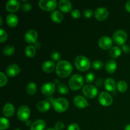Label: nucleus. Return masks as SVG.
Wrapping results in <instances>:
<instances>
[{
  "label": "nucleus",
  "instance_id": "35",
  "mask_svg": "<svg viewBox=\"0 0 130 130\" xmlns=\"http://www.w3.org/2000/svg\"><path fill=\"white\" fill-rule=\"evenodd\" d=\"M8 81V78L6 76V75L3 72H1L0 73V86L3 87L6 84Z\"/></svg>",
  "mask_w": 130,
  "mask_h": 130
},
{
  "label": "nucleus",
  "instance_id": "25",
  "mask_svg": "<svg viewBox=\"0 0 130 130\" xmlns=\"http://www.w3.org/2000/svg\"><path fill=\"white\" fill-rule=\"evenodd\" d=\"M51 18H52V20H53V22H54L55 23L59 24V23L62 22V20H63V16L62 13L56 10L52 13Z\"/></svg>",
  "mask_w": 130,
  "mask_h": 130
},
{
  "label": "nucleus",
  "instance_id": "26",
  "mask_svg": "<svg viewBox=\"0 0 130 130\" xmlns=\"http://www.w3.org/2000/svg\"><path fill=\"white\" fill-rule=\"evenodd\" d=\"M121 49L118 46L112 47L109 51V55L112 58H117L121 54Z\"/></svg>",
  "mask_w": 130,
  "mask_h": 130
},
{
  "label": "nucleus",
  "instance_id": "1",
  "mask_svg": "<svg viewBox=\"0 0 130 130\" xmlns=\"http://www.w3.org/2000/svg\"><path fill=\"white\" fill-rule=\"evenodd\" d=\"M72 71V66L67 60H61L56 66V73L58 77L66 78L68 77Z\"/></svg>",
  "mask_w": 130,
  "mask_h": 130
},
{
  "label": "nucleus",
  "instance_id": "19",
  "mask_svg": "<svg viewBox=\"0 0 130 130\" xmlns=\"http://www.w3.org/2000/svg\"><path fill=\"white\" fill-rule=\"evenodd\" d=\"M104 86L105 88L110 92H113L116 88V83L114 79L107 78L104 81Z\"/></svg>",
  "mask_w": 130,
  "mask_h": 130
},
{
  "label": "nucleus",
  "instance_id": "41",
  "mask_svg": "<svg viewBox=\"0 0 130 130\" xmlns=\"http://www.w3.org/2000/svg\"><path fill=\"white\" fill-rule=\"evenodd\" d=\"M84 16L86 18H90L93 15V11L91 9H86L84 10Z\"/></svg>",
  "mask_w": 130,
  "mask_h": 130
},
{
  "label": "nucleus",
  "instance_id": "13",
  "mask_svg": "<svg viewBox=\"0 0 130 130\" xmlns=\"http://www.w3.org/2000/svg\"><path fill=\"white\" fill-rule=\"evenodd\" d=\"M38 36V34L36 30H34V29H30L26 32V33L25 34V36H24V39L27 43L33 44L36 42Z\"/></svg>",
  "mask_w": 130,
  "mask_h": 130
},
{
  "label": "nucleus",
  "instance_id": "33",
  "mask_svg": "<svg viewBox=\"0 0 130 130\" xmlns=\"http://www.w3.org/2000/svg\"><path fill=\"white\" fill-rule=\"evenodd\" d=\"M92 67L95 70H100L104 67V63L101 60H96L92 63Z\"/></svg>",
  "mask_w": 130,
  "mask_h": 130
},
{
  "label": "nucleus",
  "instance_id": "11",
  "mask_svg": "<svg viewBox=\"0 0 130 130\" xmlns=\"http://www.w3.org/2000/svg\"><path fill=\"white\" fill-rule=\"evenodd\" d=\"M99 45L103 50H109L112 48V40L111 38L107 36H104L100 38L99 41Z\"/></svg>",
  "mask_w": 130,
  "mask_h": 130
},
{
  "label": "nucleus",
  "instance_id": "34",
  "mask_svg": "<svg viewBox=\"0 0 130 130\" xmlns=\"http://www.w3.org/2000/svg\"><path fill=\"white\" fill-rule=\"evenodd\" d=\"M95 79V75L93 72H89L85 76V81L88 83H91L93 82Z\"/></svg>",
  "mask_w": 130,
  "mask_h": 130
},
{
  "label": "nucleus",
  "instance_id": "7",
  "mask_svg": "<svg viewBox=\"0 0 130 130\" xmlns=\"http://www.w3.org/2000/svg\"><path fill=\"white\" fill-rule=\"evenodd\" d=\"M83 93L87 98L93 99L96 97L98 94V89L91 85H86L83 88Z\"/></svg>",
  "mask_w": 130,
  "mask_h": 130
},
{
  "label": "nucleus",
  "instance_id": "20",
  "mask_svg": "<svg viewBox=\"0 0 130 130\" xmlns=\"http://www.w3.org/2000/svg\"><path fill=\"white\" fill-rule=\"evenodd\" d=\"M50 108V103L48 100H41L37 104V109L41 112H46Z\"/></svg>",
  "mask_w": 130,
  "mask_h": 130
},
{
  "label": "nucleus",
  "instance_id": "38",
  "mask_svg": "<svg viewBox=\"0 0 130 130\" xmlns=\"http://www.w3.org/2000/svg\"><path fill=\"white\" fill-rule=\"evenodd\" d=\"M71 16L74 19H79L81 17V12L78 9H74L71 11Z\"/></svg>",
  "mask_w": 130,
  "mask_h": 130
},
{
  "label": "nucleus",
  "instance_id": "45",
  "mask_svg": "<svg viewBox=\"0 0 130 130\" xmlns=\"http://www.w3.org/2000/svg\"><path fill=\"white\" fill-rule=\"evenodd\" d=\"M25 125L27 126H29L32 125V124H31V121H29V120L26 121L25 122Z\"/></svg>",
  "mask_w": 130,
  "mask_h": 130
},
{
  "label": "nucleus",
  "instance_id": "5",
  "mask_svg": "<svg viewBox=\"0 0 130 130\" xmlns=\"http://www.w3.org/2000/svg\"><path fill=\"white\" fill-rule=\"evenodd\" d=\"M128 39V34L122 29L117 30L113 35V41L118 46H123Z\"/></svg>",
  "mask_w": 130,
  "mask_h": 130
},
{
  "label": "nucleus",
  "instance_id": "39",
  "mask_svg": "<svg viewBox=\"0 0 130 130\" xmlns=\"http://www.w3.org/2000/svg\"><path fill=\"white\" fill-rule=\"evenodd\" d=\"M22 9L23 11H25V12L30 11L32 9L31 4L29 3H26L23 4L22 6Z\"/></svg>",
  "mask_w": 130,
  "mask_h": 130
},
{
  "label": "nucleus",
  "instance_id": "12",
  "mask_svg": "<svg viewBox=\"0 0 130 130\" xmlns=\"http://www.w3.org/2000/svg\"><path fill=\"white\" fill-rule=\"evenodd\" d=\"M41 92L46 96H50L54 93L55 91V85L53 83H46L42 86Z\"/></svg>",
  "mask_w": 130,
  "mask_h": 130
},
{
  "label": "nucleus",
  "instance_id": "8",
  "mask_svg": "<svg viewBox=\"0 0 130 130\" xmlns=\"http://www.w3.org/2000/svg\"><path fill=\"white\" fill-rule=\"evenodd\" d=\"M99 101L102 105L105 107H109L112 105L113 102V99L111 95L106 91L100 93L99 96Z\"/></svg>",
  "mask_w": 130,
  "mask_h": 130
},
{
  "label": "nucleus",
  "instance_id": "44",
  "mask_svg": "<svg viewBox=\"0 0 130 130\" xmlns=\"http://www.w3.org/2000/svg\"><path fill=\"white\" fill-rule=\"evenodd\" d=\"M125 9L127 11L130 12V0L126 3L125 5Z\"/></svg>",
  "mask_w": 130,
  "mask_h": 130
},
{
  "label": "nucleus",
  "instance_id": "3",
  "mask_svg": "<svg viewBox=\"0 0 130 130\" xmlns=\"http://www.w3.org/2000/svg\"><path fill=\"white\" fill-rule=\"evenodd\" d=\"M52 105L54 110L58 113L64 112L69 108V102L64 98H58L52 102Z\"/></svg>",
  "mask_w": 130,
  "mask_h": 130
},
{
  "label": "nucleus",
  "instance_id": "23",
  "mask_svg": "<svg viewBox=\"0 0 130 130\" xmlns=\"http://www.w3.org/2000/svg\"><path fill=\"white\" fill-rule=\"evenodd\" d=\"M117 65L116 62L114 60H110L107 61L105 63V68L107 72L109 74H113L115 72V71L117 69Z\"/></svg>",
  "mask_w": 130,
  "mask_h": 130
},
{
  "label": "nucleus",
  "instance_id": "21",
  "mask_svg": "<svg viewBox=\"0 0 130 130\" xmlns=\"http://www.w3.org/2000/svg\"><path fill=\"white\" fill-rule=\"evenodd\" d=\"M46 122L42 119H38L35 121L30 126V130H44L45 129Z\"/></svg>",
  "mask_w": 130,
  "mask_h": 130
},
{
  "label": "nucleus",
  "instance_id": "48",
  "mask_svg": "<svg viewBox=\"0 0 130 130\" xmlns=\"http://www.w3.org/2000/svg\"><path fill=\"white\" fill-rule=\"evenodd\" d=\"M46 130H55V128H48V129Z\"/></svg>",
  "mask_w": 130,
  "mask_h": 130
},
{
  "label": "nucleus",
  "instance_id": "46",
  "mask_svg": "<svg viewBox=\"0 0 130 130\" xmlns=\"http://www.w3.org/2000/svg\"><path fill=\"white\" fill-rule=\"evenodd\" d=\"M124 130H130V124L126 126L125 129H124Z\"/></svg>",
  "mask_w": 130,
  "mask_h": 130
},
{
  "label": "nucleus",
  "instance_id": "2",
  "mask_svg": "<svg viewBox=\"0 0 130 130\" xmlns=\"http://www.w3.org/2000/svg\"><path fill=\"white\" fill-rule=\"evenodd\" d=\"M74 65L79 71L85 72L90 69L91 67V62L87 57L80 55L75 58Z\"/></svg>",
  "mask_w": 130,
  "mask_h": 130
},
{
  "label": "nucleus",
  "instance_id": "32",
  "mask_svg": "<svg viewBox=\"0 0 130 130\" xmlns=\"http://www.w3.org/2000/svg\"><path fill=\"white\" fill-rule=\"evenodd\" d=\"M58 92L62 95H66L69 92V88L66 85L63 83H60L58 85Z\"/></svg>",
  "mask_w": 130,
  "mask_h": 130
},
{
  "label": "nucleus",
  "instance_id": "42",
  "mask_svg": "<svg viewBox=\"0 0 130 130\" xmlns=\"http://www.w3.org/2000/svg\"><path fill=\"white\" fill-rule=\"evenodd\" d=\"M67 130H80V127L77 124L73 123L69 126Z\"/></svg>",
  "mask_w": 130,
  "mask_h": 130
},
{
  "label": "nucleus",
  "instance_id": "29",
  "mask_svg": "<svg viewBox=\"0 0 130 130\" xmlns=\"http://www.w3.org/2000/svg\"><path fill=\"white\" fill-rule=\"evenodd\" d=\"M117 89L120 93H124L128 90V84L126 81L121 80L118 81L117 84Z\"/></svg>",
  "mask_w": 130,
  "mask_h": 130
},
{
  "label": "nucleus",
  "instance_id": "18",
  "mask_svg": "<svg viewBox=\"0 0 130 130\" xmlns=\"http://www.w3.org/2000/svg\"><path fill=\"white\" fill-rule=\"evenodd\" d=\"M3 113L5 116L7 118H11L15 114V107L11 104L8 103L4 105Z\"/></svg>",
  "mask_w": 130,
  "mask_h": 130
},
{
  "label": "nucleus",
  "instance_id": "17",
  "mask_svg": "<svg viewBox=\"0 0 130 130\" xmlns=\"http://www.w3.org/2000/svg\"><path fill=\"white\" fill-rule=\"evenodd\" d=\"M58 8L64 13H68L72 10V3L69 0H61L58 3Z\"/></svg>",
  "mask_w": 130,
  "mask_h": 130
},
{
  "label": "nucleus",
  "instance_id": "9",
  "mask_svg": "<svg viewBox=\"0 0 130 130\" xmlns=\"http://www.w3.org/2000/svg\"><path fill=\"white\" fill-rule=\"evenodd\" d=\"M30 110L27 105H22L17 112V117L19 120L25 122L30 117Z\"/></svg>",
  "mask_w": 130,
  "mask_h": 130
},
{
  "label": "nucleus",
  "instance_id": "10",
  "mask_svg": "<svg viewBox=\"0 0 130 130\" xmlns=\"http://www.w3.org/2000/svg\"><path fill=\"white\" fill-rule=\"evenodd\" d=\"M94 15L99 21H104L109 16V11L106 8L100 7L95 10Z\"/></svg>",
  "mask_w": 130,
  "mask_h": 130
},
{
  "label": "nucleus",
  "instance_id": "40",
  "mask_svg": "<svg viewBox=\"0 0 130 130\" xmlns=\"http://www.w3.org/2000/svg\"><path fill=\"white\" fill-rule=\"evenodd\" d=\"M64 124L60 121H58L55 124V130H62L64 128Z\"/></svg>",
  "mask_w": 130,
  "mask_h": 130
},
{
  "label": "nucleus",
  "instance_id": "43",
  "mask_svg": "<svg viewBox=\"0 0 130 130\" xmlns=\"http://www.w3.org/2000/svg\"><path fill=\"white\" fill-rule=\"evenodd\" d=\"M122 50L123 52L126 53H129L130 52V47L128 44H124V45L122 46Z\"/></svg>",
  "mask_w": 130,
  "mask_h": 130
},
{
  "label": "nucleus",
  "instance_id": "27",
  "mask_svg": "<svg viewBox=\"0 0 130 130\" xmlns=\"http://www.w3.org/2000/svg\"><path fill=\"white\" fill-rule=\"evenodd\" d=\"M36 53V48L32 45H29L25 47V54L29 58H32L35 56Z\"/></svg>",
  "mask_w": 130,
  "mask_h": 130
},
{
  "label": "nucleus",
  "instance_id": "47",
  "mask_svg": "<svg viewBox=\"0 0 130 130\" xmlns=\"http://www.w3.org/2000/svg\"><path fill=\"white\" fill-rule=\"evenodd\" d=\"M2 23H3V19L2 18L0 17V25H2Z\"/></svg>",
  "mask_w": 130,
  "mask_h": 130
},
{
  "label": "nucleus",
  "instance_id": "16",
  "mask_svg": "<svg viewBox=\"0 0 130 130\" xmlns=\"http://www.w3.org/2000/svg\"><path fill=\"white\" fill-rule=\"evenodd\" d=\"M20 7V2L17 0H10L6 4V9L9 12H16L19 10Z\"/></svg>",
  "mask_w": 130,
  "mask_h": 130
},
{
  "label": "nucleus",
  "instance_id": "24",
  "mask_svg": "<svg viewBox=\"0 0 130 130\" xmlns=\"http://www.w3.org/2000/svg\"><path fill=\"white\" fill-rule=\"evenodd\" d=\"M18 22H19L18 17L14 14H9L6 17V23L10 27H16Z\"/></svg>",
  "mask_w": 130,
  "mask_h": 130
},
{
  "label": "nucleus",
  "instance_id": "6",
  "mask_svg": "<svg viewBox=\"0 0 130 130\" xmlns=\"http://www.w3.org/2000/svg\"><path fill=\"white\" fill-rule=\"evenodd\" d=\"M39 7L43 11H53L56 8L57 2L55 0H40L39 1Z\"/></svg>",
  "mask_w": 130,
  "mask_h": 130
},
{
  "label": "nucleus",
  "instance_id": "36",
  "mask_svg": "<svg viewBox=\"0 0 130 130\" xmlns=\"http://www.w3.org/2000/svg\"><path fill=\"white\" fill-rule=\"evenodd\" d=\"M8 38V35L4 29H0V42L1 43H4L6 41Z\"/></svg>",
  "mask_w": 130,
  "mask_h": 130
},
{
  "label": "nucleus",
  "instance_id": "37",
  "mask_svg": "<svg viewBox=\"0 0 130 130\" xmlns=\"http://www.w3.org/2000/svg\"><path fill=\"white\" fill-rule=\"evenodd\" d=\"M50 57H51V58H52L53 61H55V62H58L60 61L61 55L58 52H52Z\"/></svg>",
  "mask_w": 130,
  "mask_h": 130
},
{
  "label": "nucleus",
  "instance_id": "28",
  "mask_svg": "<svg viewBox=\"0 0 130 130\" xmlns=\"http://www.w3.org/2000/svg\"><path fill=\"white\" fill-rule=\"evenodd\" d=\"M26 91L29 95H33L36 93L37 91V86L34 83L30 82L28 83L26 87Z\"/></svg>",
  "mask_w": 130,
  "mask_h": 130
},
{
  "label": "nucleus",
  "instance_id": "15",
  "mask_svg": "<svg viewBox=\"0 0 130 130\" xmlns=\"http://www.w3.org/2000/svg\"><path fill=\"white\" fill-rule=\"evenodd\" d=\"M21 72V69L19 66L17 64L9 65L6 69V73L11 77H15Z\"/></svg>",
  "mask_w": 130,
  "mask_h": 130
},
{
  "label": "nucleus",
  "instance_id": "49",
  "mask_svg": "<svg viewBox=\"0 0 130 130\" xmlns=\"http://www.w3.org/2000/svg\"><path fill=\"white\" fill-rule=\"evenodd\" d=\"M14 130H20V129H14Z\"/></svg>",
  "mask_w": 130,
  "mask_h": 130
},
{
  "label": "nucleus",
  "instance_id": "4",
  "mask_svg": "<svg viewBox=\"0 0 130 130\" xmlns=\"http://www.w3.org/2000/svg\"><path fill=\"white\" fill-rule=\"evenodd\" d=\"M84 79L81 75L76 74L73 75L70 78L69 81V86L70 88L74 91L78 90L83 86Z\"/></svg>",
  "mask_w": 130,
  "mask_h": 130
},
{
  "label": "nucleus",
  "instance_id": "22",
  "mask_svg": "<svg viewBox=\"0 0 130 130\" xmlns=\"http://www.w3.org/2000/svg\"><path fill=\"white\" fill-rule=\"evenodd\" d=\"M42 69H43V71L46 73H51L55 69V64L53 61L46 60L43 63Z\"/></svg>",
  "mask_w": 130,
  "mask_h": 130
},
{
  "label": "nucleus",
  "instance_id": "31",
  "mask_svg": "<svg viewBox=\"0 0 130 130\" xmlns=\"http://www.w3.org/2000/svg\"><path fill=\"white\" fill-rule=\"evenodd\" d=\"M10 126V122L6 118H1L0 120V130H6Z\"/></svg>",
  "mask_w": 130,
  "mask_h": 130
},
{
  "label": "nucleus",
  "instance_id": "14",
  "mask_svg": "<svg viewBox=\"0 0 130 130\" xmlns=\"http://www.w3.org/2000/svg\"><path fill=\"white\" fill-rule=\"evenodd\" d=\"M74 105L79 109H84L90 105L84 96L81 95H77L74 99Z\"/></svg>",
  "mask_w": 130,
  "mask_h": 130
},
{
  "label": "nucleus",
  "instance_id": "30",
  "mask_svg": "<svg viewBox=\"0 0 130 130\" xmlns=\"http://www.w3.org/2000/svg\"><path fill=\"white\" fill-rule=\"evenodd\" d=\"M15 52V47L13 45H7L3 48V53L4 55L6 56H11L14 54Z\"/></svg>",
  "mask_w": 130,
  "mask_h": 130
}]
</instances>
